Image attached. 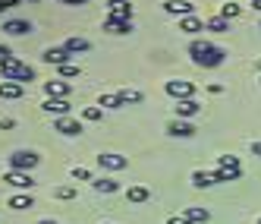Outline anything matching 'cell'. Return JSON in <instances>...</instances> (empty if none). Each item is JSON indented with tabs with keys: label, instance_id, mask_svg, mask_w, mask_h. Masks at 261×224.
I'll list each match as a JSON object with an SVG mask.
<instances>
[{
	"label": "cell",
	"instance_id": "5bb4252c",
	"mask_svg": "<svg viewBox=\"0 0 261 224\" xmlns=\"http://www.w3.org/2000/svg\"><path fill=\"white\" fill-rule=\"evenodd\" d=\"M114 19H133V4L129 0H110V13Z\"/></svg>",
	"mask_w": 261,
	"mask_h": 224
},
{
	"label": "cell",
	"instance_id": "c3c4849f",
	"mask_svg": "<svg viewBox=\"0 0 261 224\" xmlns=\"http://www.w3.org/2000/svg\"><path fill=\"white\" fill-rule=\"evenodd\" d=\"M258 224H261V221H258Z\"/></svg>",
	"mask_w": 261,
	"mask_h": 224
},
{
	"label": "cell",
	"instance_id": "6da1fadb",
	"mask_svg": "<svg viewBox=\"0 0 261 224\" xmlns=\"http://www.w3.org/2000/svg\"><path fill=\"white\" fill-rule=\"evenodd\" d=\"M189 57H192V63H195V66L214 70V66H220V63H223V57H227V51H223V48H217V44H211V41H201V38H195V41L189 44Z\"/></svg>",
	"mask_w": 261,
	"mask_h": 224
},
{
	"label": "cell",
	"instance_id": "9c48e42d",
	"mask_svg": "<svg viewBox=\"0 0 261 224\" xmlns=\"http://www.w3.org/2000/svg\"><path fill=\"white\" fill-rule=\"evenodd\" d=\"M4 183H10V186H16V190H32L35 186V180H32V174H25V171H7L4 174Z\"/></svg>",
	"mask_w": 261,
	"mask_h": 224
},
{
	"label": "cell",
	"instance_id": "f35d334b",
	"mask_svg": "<svg viewBox=\"0 0 261 224\" xmlns=\"http://www.w3.org/2000/svg\"><path fill=\"white\" fill-rule=\"evenodd\" d=\"M208 92H211V95H220V92H223V85H217V82H211V85H208Z\"/></svg>",
	"mask_w": 261,
	"mask_h": 224
},
{
	"label": "cell",
	"instance_id": "7c38bea8",
	"mask_svg": "<svg viewBox=\"0 0 261 224\" xmlns=\"http://www.w3.org/2000/svg\"><path fill=\"white\" fill-rule=\"evenodd\" d=\"M41 107L47 110V114H50V117H69V110H72L66 98H47V101H44Z\"/></svg>",
	"mask_w": 261,
	"mask_h": 224
},
{
	"label": "cell",
	"instance_id": "ba28073f",
	"mask_svg": "<svg viewBox=\"0 0 261 224\" xmlns=\"http://www.w3.org/2000/svg\"><path fill=\"white\" fill-rule=\"evenodd\" d=\"M98 164L104 167V171H126V167H129V161L123 155H117V152H101Z\"/></svg>",
	"mask_w": 261,
	"mask_h": 224
},
{
	"label": "cell",
	"instance_id": "ac0fdd59",
	"mask_svg": "<svg viewBox=\"0 0 261 224\" xmlns=\"http://www.w3.org/2000/svg\"><path fill=\"white\" fill-rule=\"evenodd\" d=\"M63 48L72 54V57H76V54H82V51H88V48H91V41H88V38H82V35H72V38H66V41H63Z\"/></svg>",
	"mask_w": 261,
	"mask_h": 224
},
{
	"label": "cell",
	"instance_id": "603a6c76",
	"mask_svg": "<svg viewBox=\"0 0 261 224\" xmlns=\"http://www.w3.org/2000/svg\"><path fill=\"white\" fill-rule=\"evenodd\" d=\"M117 95H120V101H123V104H142V98H145L139 88H120Z\"/></svg>",
	"mask_w": 261,
	"mask_h": 224
},
{
	"label": "cell",
	"instance_id": "d6a6232c",
	"mask_svg": "<svg viewBox=\"0 0 261 224\" xmlns=\"http://www.w3.org/2000/svg\"><path fill=\"white\" fill-rule=\"evenodd\" d=\"M72 180H82V183H91V171H88V167H72Z\"/></svg>",
	"mask_w": 261,
	"mask_h": 224
},
{
	"label": "cell",
	"instance_id": "cb8c5ba5",
	"mask_svg": "<svg viewBox=\"0 0 261 224\" xmlns=\"http://www.w3.org/2000/svg\"><path fill=\"white\" fill-rule=\"evenodd\" d=\"M204 32H230V19H223V16L204 19Z\"/></svg>",
	"mask_w": 261,
	"mask_h": 224
},
{
	"label": "cell",
	"instance_id": "bcb514c9",
	"mask_svg": "<svg viewBox=\"0 0 261 224\" xmlns=\"http://www.w3.org/2000/svg\"><path fill=\"white\" fill-rule=\"evenodd\" d=\"M101 224H110V221H101Z\"/></svg>",
	"mask_w": 261,
	"mask_h": 224
},
{
	"label": "cell",
	"instance_id": "7a4b0ae2",
	"mask_svg": "<svg viewBox=\"0 0 261 224\" xmlns=\"http://www.w3.org/2000/svg\"><path fill=\"white\" fill-rule=\"evenodd\" d=\"M0 76L10 79V82H32V79H35V70H32L29 63H22V60L10 57V60L0 63Z\"/></svg>",
	"mask_w": 261,
	"mask_h": 224
},
{
	"label": "cell",
	"instance_id": "30bf717a",
	"mask_svg": "<svg viewBox=\"0 0 261 224\" xmlns=\"http://www.w3.org/2000/svg\"><path fill=\"white\" fill-rule=\"evenodd\" d=\"M201 110V104L195 101V98H182V101H176L173 104V114H176V120H189V117H195Z\"/></svg>",
	"mask_w": 261,
	"mask_h": 224
},
{
	"label": "cell",
	"instance_id": "74e56055",
	"mask_svg": "<svg viewBox=\"0 0 261 224\" xmlns=\"http://www.w3.org/2000/svg\"><path fill=\"white\" fill-rule=\"evenodd\" d=\"M252 155H255V158H261V139H255V142H252Z\"/></svg>",
	"mask_w": 261,
	"mask_h": 224
},
{
	"label": "cell",
	"instance_id": "277c9868",
	"mask_svg": "<svg viewBox=\"0 0 261 224\" xmlns=\"http://www.w3.org/2000/svg\"><path fill=\"white\" fill-rule=\"evenodd\" d=\"M164 92L170 98H176V101H182V98H195V85L192 82H186V79H170L164 85Z\"/></svg>",
	"mask_w": 261,
	"mask_h": 224
},
{
	"label": "cell",
	"instance_id": "484cf974",
	"mask_svg": "<svg viewBox=\"0 0 261 224\" xmlns=\"http://www.w3.org/2000/svg\"><path fill=\"white\" fill-rule=\"evenodd\" d=\"M239 167H242V164H239L236 155H220V158H217V171H239Z\"/></svg>",
	"mask_w": 261,
	"mask_h": 224
},
{
	"label": "cell",
	"instance_id": "f6af8a7d",
	"mask_svg": "<svg viewBox=\"0 0 261 224\" xmlns=\"http://www.w3.org/2000/svg\"><path fill=\"white\" fill-rule=\"evenodd\" d=\"M258 70H261V60H258Z\"/></svg>",
	"mask_w": 261,
	"mask_h": 224
},
{
	"label": "cell",
	"instance_id": "ffe728a7",
	"mask_svg": "<svg viewBox=\"0 0 261 224\" xmlns=\"http://www.w3.org/2000/svg\"><path fill=\"white\" fill-rule=\"evenodd\" d=\"M4 32H10V35H29L32 32V23L29 19H7L4 23Z\"/></svg>",
	"mask_w": 261,
	"mask_h": 224
},
{
	"label": "cell",
	"instance_id": "2e32d148",
	"mask_svg": "<svg viewBox=\"0 0 261 224\" xmlns=\"http://www.w3.org/2000/svg\"><path fill=\"white\" fill-rule=\"evenodd\" d=\"M25 95V85L22 82H10V79H4V82H0V98H22Z\"/></svg>",
	"mask_w": 261,
	"mask_h": 224
},
{
	"label": "cell",
	"instance_id": "f1b7e54d",
	"mask_svg": "<svg viewBox=\"0 0 261 224\" xmlns=\"http://www.w3.org/2000/svg\"><path fill=\"white\" fill-rule=\"evenodd\" d=\"M98 107H123V101H120V95H117V92H114V95H110V92H107V95H101L98 98Z\"/></svg>",
	"mask_w": 261,
	"mask_h": 224
},
{
	"label": "cell",
	"instance_id": "5b68a950",
	"mask_svg": "<svg viewBox=\"0 0 261 224\" xmlns=\"http://www.w3.org/2000/svg\"><path fill=\"white\" fill-rule=\"evenodd\" d=\"M54 129H57V133H63V136H82V133H85L79 117H57V120H54Z\"/></svg>",
	"mask_w": 261,
	"mask_h": 224
},
{
	"label": "cell",
	"instance_id": "d4e9b609",
	"mask_svg": "<svg viewBox=\"0 0 261 224\" xmlns=\"http://www.w3.org/2000/svg\"><path fill=\"white\" fill-rule=\"evenodd\" d=\"M182 215L189 218L192 224H204V221H211V212H208V209H186Z\"/></svg>",
	"mask_w": 261,
	"mask_h": 224
},
{
	"label": "cell",
	"instance_id": "ab89813d",
	"mask_svg": "<svg viewBox=\"0 0 261 224\" xmlns=\"http://www.w3.org/2000/svg\"><path fill=\"white\" fill-rule=\"evenodd\" d=\"M13 126H16V123H13L10 117H4V120H0V129H13Z\"/></svg>",
	"mask_w": 261,
	"mask_h": 224
},
{
	"label": "cell",
	"instance_id": "f546056e",
	"mask_svg": "<svg viewBox=\"0 0 261 224\" xmlns=\"http://www.w3.org/2000/svg\"><path fill=\"white\" fill-rule=\"evenodd\" d=\"M239 13H242V7H239V4H233V0H230V4H223V7H220V16H223V19H236Z\"/></svg>",
	"mask_w": 261,
	"mask_h": 224
},
{
	"label": "cell",
	"instance_id": "60d3db41",
	"mask_svg": "<svg viewBox=\"0 0 261 224\" xmlns=\"http://www.w3.org/2000/svg\"><path fill=\"white\" fill-rule=\"evenodd\" d=\"M10 7H16L13 0H0V13H4V10H10Z\"/></svg>",
	"mask_w": 261,
	"mask_h": 224
},
{
	"label": "cell",
	"instance_id": "8fae6325",
	"mask_svg": "<svg viewBox=\"0 0 261 224\" xmlns=\"http://www.w3.org/2000/svg\"><path fill=\"white\" fill-rule=\"evenodd\" d=\"M69 92H72V85H69L66 79H60V76L50 79V82H44V95H47V98H66Z\"/></svg>",
	"mask_w": 261,
	"mask_h": 224
},
{
	"label": "cell",
	"instance_id": "4316f807",
	"mask_svg": "<svg viewBox=\"0 0 261 224\" xmlns=\"http://www.w3.org/2000/svg\"><path fill=\"white\" fill-rule=\"evenodd\" d=\"M148 196H151V193H148V186H129V190H126L129 202H148Z\"/></svg>",
	"mask_w": 261,
	"mask_h": 224
},
{
	"label": "cell",
	"instance_id": "ee69618b",
	"mask_svg": "<svg viewBox=\"0 0 261 224\" xmlns=\"http://www.w3.org/2000/svg\"><path fill=\"white\" fill-rule=\"evenodd\" d=\"M13 4H22V0H13Z\"/></svg>",
	"mask_w": 261,
	"mask_h": 224
},
{
	"label": "cell",
	"instance_id": "4dcf8cb0",
	"mask_svg": "<svg viewBox=\"0 0 261 224\" xmlns=\"http://www.w3.org/2000/svg\"><path fill=\"white\" fill-rule=\"evenodd\" d=\"M242 177V167L239 171H217V183H236Z\"/></svg>",
	"mask_w": 261,
	"mask_h": 224
},
{
	"label": "cell",
	"instance_id": "e575fe53",
	"mask_svg": "<svg viewBox=\"0 0 261 224\" xmlns=\"http://www.w3.org/2000/svg\"><path fill=\"white\" fill-rule=\"evenodd\" d=\"M167 224H192V221H189V218H186V215L179 212V215H170V218H167Z\"/></svg>",
	"mask_w": 261,
	"mask_h": 224
},
{
	"label": "cell",
	"instance_id": "d6986e66",
	"mask_svg": "<svg viewBox=\"0 0 261 224\" xmlns=\"http://www.w3.org/2000/svg\"><path fill=\"white\" fill-rule=\"evenodd\" d=\"M179 32H186V35L204 32V19H198V16H182V19H179Z\"/></svg>",
	"mask_w": 261,
	"mask_h": 224
},
{
	"label": "cell",
	"instance_id": "4fadbf2b",
	"mask_svg": "<svg viewBox=\"0 0 261 224\" xmlns=\"http://www.w3.org/2000/svg\"><path fill=\"white\" fill-rule=\"evenodd\" d=\"M167 133L176 136V139H189V136H195V129H192V123H186V120H170V123H167Z\"/></svg>",
	"mask_w": 261,
	"mask_h": 224
},
{
	"label": "cell",
	"instance_id": "1f68e13d",
	"mask_svg": "<svg viewBox=\"0 0 261 224\" xmlns=\"http://www.w3.org/2000/svg\"><path fill=\"white\" fill-rule=\"evenodd\" d=\"M60 73V79H72V76H79V63H66V66H57Z\"/></svg>",
	"mask_w": 261,
	"mask_h": 224
},
{
	"label": "cell",
	"instance_id": "9a60e30c",
	"mask_svg": "<svg viewBox=\"0 0 261 224\" xmlns=\"http://www.w3.org/2000/svg\"><path fill=\"white\" fill-rule=\"evenodd\" d=\"M7 205L13 212H25V209H35V199H32V193H16L7 199Z\"/></svg>",
	"mask_w": 261,
	"mask_h": 224
},
{
	"label": "cell",
	"instance_id": "8992f818",
	"mask_svg": "<svg viewBox=\"0 0 261 224\" xmlns=\"http://www.w3.org/2000/svg\"><path fill=\"white\" fill-rule=\"evenodd\" d=\"M164 13H170V16H195V4L192 0H164Z\"/></svg>",
	"mask_w": 261,
	"mask_h": 224
},
{
	"label": "cell",
	"instance_id": "3957f363",
	"mask_svg": "<svg viewBox=\"0 0 261 224\" xmlns=\"http://www.w3.org/2000/svg\"><path fill=\"white\" fill-rule=\"evenodd\" d=\"M7 164H10V171H32L35 164H38V155L35 152H29V148H16V152L7 158Z\"/></svg>",
	"mask_w": 261,
	"mask_h": 224
},
{
	"label": "cell",
	"instance_id": "7402d4cb",
	"mask_svg": "<svg viewBox=\"0 0 261 224\" xmlns=\"http://www.w3.org/2000/svg\"><path fill=\"white\" fill-rule=\"evenodd\" d=\"M192 183L201 186V190H204V186H214L217 183V171H195L192 174Z\"/></svg>",
	"mask_w": 261,
	"mask_h": 224
},
{
	"label": "cell",
	"instance_id": "836d02e7",
	"mask_svg": "<svg viewBox=\"0 0 261 224\" xmlns=\"http://www.w3.org/2000/svg\"><path fill=\"white\" fill-rule=\"evenodd\" d=\"M54 196H57V199H72V196H76V186H57Z\"/></svg>",
	"mask_w": 261,
	"mask_h": 224
},
{
	"label": "cell",
	"instance_id": "b9f144b4",
	"mask_svg": "<svg viewBox=\"0 0 261 224\" xmlns=\"http://www.w3.org/2000/svg\"><path fill=\"white\" fill-rule=\"evenodd\" d=\"M252 7H255V10H258V13H261V0H252Z\"/></svg>",
	"mask_w": 261,
	"mask_h": 224
},
{
	"label": "cell",
	"instance_id": "e0dca14e",
	"mask_svg": "<svg viewBox=\"0 0 261 224\" xmlns=\"http://www.w3.org/2000/svg\"><path fill=\"white\" fill-rule=\"evenodd\" d=\"M104 29L114 32V35H126V32H133V19H114V16H107Z\"/></svg>",
	"mask_w": 261,
	"mask_h": 224
},
{
	"label": "cell",
	"instance_id": "44dd1931",
	"mask_svg": "<svg viewBox=\"0 0 261 224\" xmlns=\"http://www.w3.org/2000/svg\"><path fill=\"white\" fill-rule=\"evenodd\" d=\"M91 186H95V190H98V193H107V196L120 190V183H117L114 177H98V180H91Z\"/></svg>",
	"mask_w": 261,
	"mask_h": 224
},
{
	"label": "cell",
	"instance_id": "7dc6e473",
	"mask_svg": "<svg viewBox=\"0 0 261 224\" xmlns=\"http://www.w3.org/2000/svg\"><path fill=\"white\" fill-rule=\"evenodd\" d=\"M32 4H38V0H32Z\"/></svg>",
	"mask_w": 261,
	"mask_h": 224
},
{
	"label": "cell",
	"instance_id": "83f0119b",
	"mask_svg": "<svg viewBox=\"0 0 261 224\" xmlns=\"http://www.w3.org/2000/svg\"><path fill=\"white\" fill-rule=\"evenodd\" d=\"M79 117L88 120V123H98V120L104 117V107H98V104H95V107H82V110H79Z\"/></svg>",
	"mask_w": 261,
	"mask_h": 224
},
{
	"label": "cell",
	"instance_id": "8d00e7d4",
	"mask_svg": "<svg viewBox=\"0 0 261 224\" xmlns=\"http://www.w3.org/2000/svg\"><path fill=\"white\" fill-rule=\"evenodd\" d=\"M60 4H66V7H85L88 0H60Z\"/></svg>",
	"mask_w": 261,
	"mask_h": 224
},
{
	"label": "cell",
	"instance_id": "52a82bcc",
	"mask_svg": "<svg viewBox=\"0 0 261 224\" xmlns=\"http://www.w3.org/2000/svg\"><path fill=\"white\" fill-rule=\"evenodd\" d=\"M41 60L50 63V66H66V63H72V54H69L66 48H47V51L41 54Z\"/></svg>",
	"mask_w": 261,
	"mask_h": 224
},
{
	"label": "cell",
	"instance_id": "d590c367",
	"mask_svg": "<svg viewBox=\"0 0 261 224\" xmlns=\"http://www.w3.org/2000/svg\"><path fill=\"white\" fill-rule=\"evenodd\" d=\"M13 57V54H10V48L7 44H0V63H4V60H10Z\"/></svg>",
	"mask_w": 261,
	"mask_h": 224
},
{
	"label": "cell",
	"instance_id": "7bdbcfd3",
	"mask_svg": "<svg viewBox=\"0 0 261 224\" xmlns=\"http://www.w3.org/2000/svg\"><path fill=\"white\" fill-rule=\"evenodd\" d=\"M38 224H57V221H38Z\"/></svg>",
	"mask_w": 261,
	"mask_h": 224
}]
</instances>
